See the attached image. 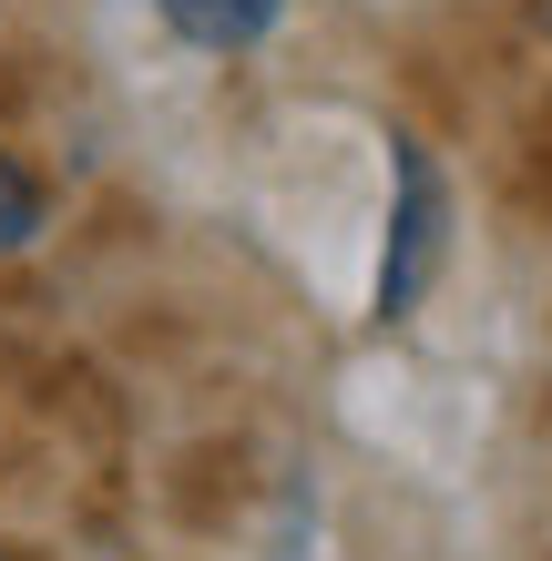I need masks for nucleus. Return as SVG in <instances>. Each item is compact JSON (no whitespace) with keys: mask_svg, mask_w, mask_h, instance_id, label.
I'll list each match as a JSON object with an SVG mask.
<instances>
[{"mask_svg":"<svg viewBox=\"0 0 552 561\" xmlns=\"http://www.w3.org/2000/svg\"><path fill=\"white\" fill-rule=\"evenodd\" d=\"M440 255H450V184H440L430 144H419V134H399V144H388V245H379L369 317H379V327H399L419 296H430Z\"/></svg>","mask_w":552,"mask_h":561,"instance_id":"obj_1","label":"nucleus"},{"mask_svg":"<svg viewBox=\"0 0 552 561\" xmlns=\"http://www.w3.org/2000/svg\"><path fill=\"white\" fill-rule=\"evenodd\" d=\"M154 21H165L174 42L215 51V61H246V51H267V42H277L286 0H154Z\"/></svg>","mask_w":552,"mask_h":561,"instance_id":"obj_2","label":"nucleus"},{"mask_svg":"<svg viewBox=\"0 0 552 561\" xmlns=\"http://www.w3.org/2000/svg\"><path fill=\"white\" fill-rule=\"evenodd\" d=\"M42 236H52V184H42V163L0 134V266H11V255H31Z\"/></svg>","mask_w":552,"mask_h":561,"instance_id":"obj_3","label":"nucleus"},{"mask_svg":"<svg viewBox=\"0 0 552 561\" xmlns=\"http://www.w3.org/2000/svg\"><path fill=\"white\" fill-rule=\"evenodd\" d=\"M532 31H542V42H552V0H532Z\"/></svg>","mask_w":552,"mask_h":561,"instance_id":"obj_4","label":"nucleus"},{"mask_svg":"<svg viewBox=\"0 0 552 561\" xmlns=\"http://www.w3.org/2000/svg\"><path fill=\"white\" fill-rule=\"evenodd\" d=\"M0 561H21V551H11V541H0Z\"/></svg>","mask_w":552,"mask_h":561,"instance_id":"obj_5","label":"nucleus"}]
</instances>
